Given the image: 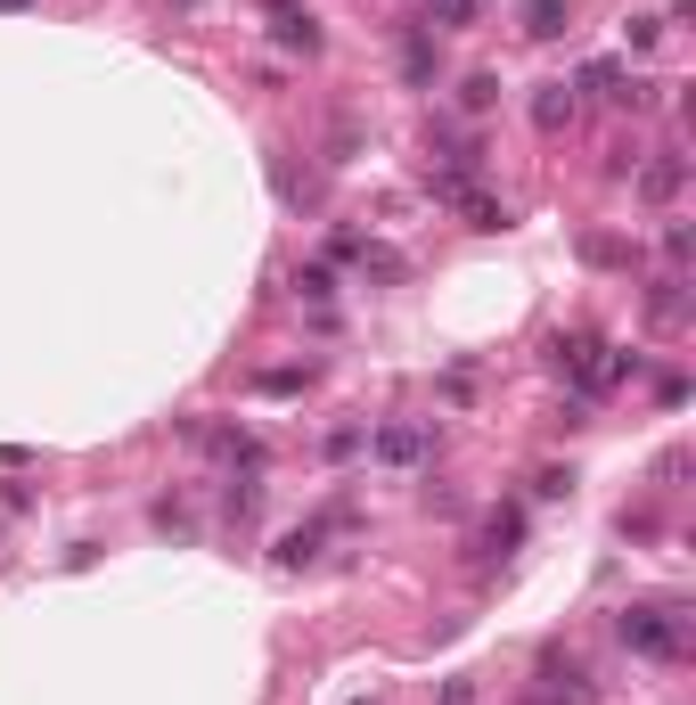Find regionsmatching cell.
<instances>
[{
  "mask_svg": "<svg viewBox=\"0 0 696 705\" xmlns=\"http://www.w3.org/2000/svg\"><path fill=\"white\" fill-rule=\"evenodd\" d=\"M492 99H500V82H492V75H467V91H459V107H467V115H484Z\"/></svg>",
  "mask_w": 696,
  "mask_h": 705,
  "instance_id": "10",
  "label": "cell"
},
{
  "mask_svg": "<svg viewBox=\"0 0 696 705\" xmlns=\"http://www.w3.org/2000/svg\"><path fill=\"white\" fill-rule=\"evenodd\" d=\"M377 460H394V467L426 460V427H385V435H377Z\"/></svg>",
  "mask_w": 696,
  "mask_h": 705,
  "instance_id": "3",
  "label": "cell"
},
{
  "mask_svg": "<svg viewBox=\"0 0 696 705\" xmlns=\"http://www.w3.org/2000/svg\"><path fill=\"white\" fill-rule=\"evenodd\" d=\"M476 9H484V0H426V17H435V25H476Z\"/></svg>",
  "mask_w": 696,
  "mask_h": 705,
  "instance_id": "9",
  "label": "cell"
},
{
  "mask_svg": "<svg viewBox=\"0 0 696 705\" xmlns=\"http://www.w3.org/2000/svg\"><path fill=\"white\" fill-rule=\"evenodd\" d=\"M0 9H25V0H0Z\"/></svg>",
  "mask_w": 696,
  "mask_h": 705,
  "instance_id": "11",
  "label": "cell"
},
{
  "mask_svg": "<svg viewBox=\"0 0 696 705\" xmlns=\"http://www.w3.org/2000/svg\"><path fill=\"white\" fill-rule=\"evenodd\" d=\"M680 181H688V165H680V156H656V165H640V197H672Z\"/></svg>",
  "mask_w": 696,
  "mask_h": 705,
  "instance_id": "4",
  "label": "cell"
},
{
  "mask_svg": "<svg viewBox=\"0 0 696 705\" xmlns=\"http://www.w3.org/2000/svg\"><path fill=\"white\" fill-rule=\"evenodd\" d=\"M271 34L287 41V50H320V25H312V9H295V0H271Z\"/></svg>",
  "mask_w": 696,
  "mask_h": 705,
  "instance_id": "2",
  "label": "cell"
},
{
  "mask_svg": "<svg viewBox=\"0 0 696 705\" xmlns=\"http://www.w3.org/2000/svg\"><path fill=\"white\" fill-rule=\"evenodd\" d=\"M525 34H541V41L566 34V0H532V9H525Z\"/></svg>",
  "mask_w": 696,
  "mask_h": 705,
  "instance_id": "7",
  "label": "cell"
},
{
  "mask_svg": "<svg viewBox=\"0 0 696 705\" xmlns=\"http://www.w3.org/2000/svg\"><path fill=\"white\" fill-rule=\"evenodd\" d=\"M647 312H656L663 329H680V320H688V296H680V279H663L656 296H647Z\"/></svg>",
  "mask_w": 696,
  "mask_h": 705,
  "instance_id": "6",
  "label": "cell"
},
{
  "mask_svg": "<svg viewBox=\"0 0 696 705\" xmlns=\"http://www.w3.org/2000/svg\"><path fill=\"white\" fill-rule=\"evenodd\" d=\"M615 631H623V649H640V656H680V615L672 607H623Z\"/></svg>",
  "mask_w": 696,
  "mask_h": 705,
  "instance_id": "1",
  "label": "cell"
},
{
  "mask_svg": "<svg viewBox=\"0 0 696 705\" xmlns=\"http://www.w3.org/2000/svg\"><path fill=\"white\" fill-rule=\"evenodd\" d=\"M435 66H442V57H435V41L418 34V41H410V50H402V75H410V82H426V75H435Z\"/></svg>",
  "mask_w": 696,
  "mask_h": 705,
  "instance_id": "8",
  "label": "cell"
},
{
  "mask_svg": "<svg viewBox=\"0 0 696 705\" xmlns=\"http://www.w3.org/2000/svg\"><path fill=\"white\" fill-rule=\"evenodd\" d=\"M532 124H541V131L573 124V91H566V82H557V91H541V99H532Z\"/></svg>",
  "mask_w": 696,
  "mask_h": 705,
  "instance_id": "5",
  "label": "cell"
}]
</instances>
